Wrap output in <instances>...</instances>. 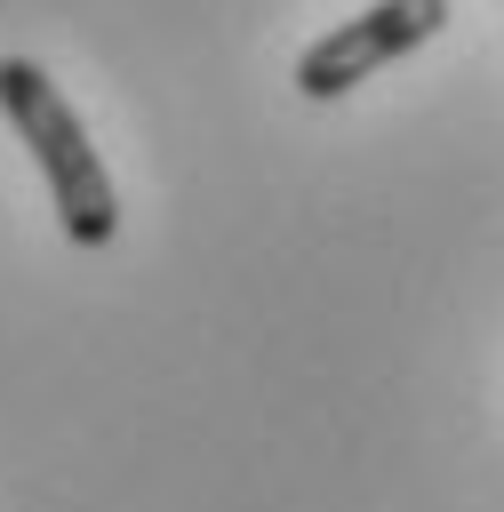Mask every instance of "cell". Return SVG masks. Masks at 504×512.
Here are the masks:
<instances>
[{
  "instance_id": "obj_2",
  "label": "cell",
  "mask_w": 504,
  "mask_h": 512,
  "mask_svg": "<svg viewBox=\"0 0 504 512\" xmlns=\"http://www.w3.org/2000/svg\"><path fill=\"white\" fill-rule=\"evenodd\" d=\"M440 24H448V0H368L360 16H344L336 32H320V40L296 56V96L336 104V96H352L360 80H376L384 64L416 56Z\"/></svg>"
},
{
  "instance_id": "obj_1",
  "label": "cell",
  "mask_w": 504,
  "mask_h": 512,
  "mask_svg": "<svg viewBox=\"0 0 504 512\" xmlns=\"http://www.w3.org/2000/svg\"><path fill=\"white\" fill-rule=\"evenodd\" d=\"M0 112L16 128V144L32 152L48 200H56V224L80 240V248H112L120 232V192H112V168L96 160L80 112L64 104V88L32 64V56H0Z\"/></svg>"
}]
</instances>
